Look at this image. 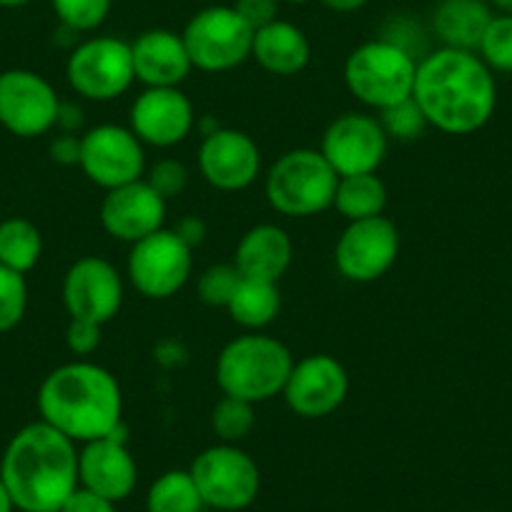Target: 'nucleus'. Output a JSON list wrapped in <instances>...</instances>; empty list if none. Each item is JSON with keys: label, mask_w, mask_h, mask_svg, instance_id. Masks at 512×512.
<instances>
[{"label": "nucleus", "mask_w": 512, "mask_h": 512, "mask_svg": "<svg viewBox=\"0 0 512 512\" xmlns=\"http://www.w3.org/2000/svg\"><path fill=\"white\" fill-rule=\"evenodd\" d=\"M412 98L430 128L447 136H470L495 113L497 83L477 53L440 46L417 63Z\"/></svg>", "instance_id": "f257e3e1"}, {"label": "nucleus", "mask_w": 512, "mask_h": 512, "mask_svg": "<svg viewBox=\"0 0 512 512\" xmlns=\"http://www.w3.org/2000/svg\"><path fill=\"white\" fill-rule=\"evenodd\" d=\"M38 415L76 445L123 430V392L118 379L91 359L61 364L38 387Z\"/></svg>", "instance_id": "f03ea898"}, {"label": "nucleus", "mask_w": 512, "mask_h": 512, "mask_svg": "<svg viewBox=\"0 0 512 512\" xmlns=\"http://www.w3.org/2000/svg\"><path fill=\"white\" fill-rule=\"evenodd\" d=\"M0 480L21 512H58L78 487V447L43 420L21 427L0 460Z\"/></svg>", "instance_id": "7ed1b4c3"}, {"label": "nucleus", "mask_w": 512, "mask_h": 512, "mask_svg": "<svg viewBox=\"0 0 512 512\" xmlns=\"http://www.w3.org/2000/svg\"><path fill=\"white\" fill-rule=\"evenodd\" d=\"M294 357L284 342L264 332L231 339L216 357V384L226 397L262 405L282 395Z\"/></svg>", "instance_id": "20e7f679"}, {"label": "nucleus", "mask_w": 512, "mask_h": 512, "mask_svg": "<svg viewBox=\"0 0 512 512\" xmlns=\"http://www.w3.org/2000/svg\"><path fill=\"white\" fill-rule=\"evenodd\" d=\"M417 58L410 48L392 38H374L354 48L344 61V86L374 111L412 98Z\"/></svg>", "instance_id": "39448f33"}, {"label": "nucleus", "mask_w": 512, "mask_h": 512, "mask_svg": "<svg viewBox=\"0 0 512 512\" xmlns=\"http://www.w3.org/2000/svg\"><path fill=\"white\" fill-rule=\"evenodd\" d=\"M339 176L319 149H292L279 156L264 179V196L277 214L304 219L332 209Z\"/></svg>", "instance_id": "423d86ee"}, {"label": "nucleus", "mask_w": 512, "mask_h": 512, "mask_svg": "<svg viewBox=\"0 0 512 512\" xmlns=\"http://www.w3.org/2000/svg\"><path fill=\"white\" fill-rule=\"evenodd\" d=\"M201 500L219 512L246 510L262 490V472L239 445L216 442L194 457L189 467Z\"/></svg>", "instance_id": "0eeeda50"}, {"label": "nucleus", "mask_w": 512, "mask_h": 512, "mask_svg": "<svg viewBox=\"0 0 512 512\" xmlns=\"http://www.w3.org/2000/svg\"><path fill=\"white\" fill-rule=\"evenodd\" d=\"M66 78L86 101H116L136 81L131 43L116 36H93L78 43L66 61Z\"/></svg>", "instance_id": "6e6552de"}, {"label": "nucleus", "mask_w": 512, "mask_h": 512, "mask_svg": "<svg viewBox=\"0 0 512 512\" xmlns=\"http://www.w3.org/2000/svg\"><path fill=\"white\" fill-rule=\"evenodd\" d=\"M181 38L191 66L206 73H226L249 61L254 31L234 6H209L186 23Z\"/></svg>", "instance_id": "1a4fd4ad"}, {"label": "nucleus", "mask_w": 512, "mask_h": 512, "mask_svg": "<svg viewBox=\"0 0 512 512\" xmlns=\"http://www.w3.org/2000/svg\"><path fill=\"white\" fill-rule=\"evenodd\" d=\"M191 272H194V249L166 226L131 244L128 251L126 277L131 287L146 299L174 297L186 287Z\"/></svg>", "instance_id": "9d476101"}, {"label": "nucleus", "mask_w": 512, "mask_h": 512, "mask_svg": "<svg viewBox=\"0 0 512 512\" xmlns=\"http://www.w3.org/2000/svg\"><path fill=\"white\" fill-rule=\"evenodd\" d=\"M78 166L103 191L118 189L146 176V146L128 126L98 123L81 136Z\"/></svg>", "instance_id": "9b49d317"}, {"label": "nucleus", "mask_w": 512, "mask_h": 512, "mask_svg": "<svg viewBox=\"0 0 512 512\" xmlns=\"http://www.w3.org/2000/svg\"><path fill=\"white\" fill-rule=\"evenodd\" d=\"M400 256V229L387 216L347 221L334 244V267L347 282L372 284L395 267Z\"/></svg>", "instance_id": "f8f14e48"}, {"label": "nucleus", "mask_w": 512, "mask_h": 512, "mask_svg": "<svg viewBox=\"0 0 512 512\" xmlns=\"http://www.w3.org/2000/svg\"><path fill=\"white\" fill-rule=\"evenodd\" d=\"M61 98L36 71L11 68L0 73V126L18 139H38L58 126Z\"/></svg>", "instance_id": "ddd939ff"}, {"label": "nucleus", "mask_w": 512, "mask_h": 512, "mask_svg": "<svg viewBox=\"0 0 512 512\" xmlns=\"http://www.w3.org/2000/svg\"><path fill=\"white\" fill-rule=\"evenodd\" d=\"M390 139L377 116L369 113H342L327 126L319 151L337 176L377 174L387 159Z\"/></svg>", "instance_id": "4468645a"}, {"label": "nucleus", "mask_w": 512, "mask_h": 512, "mask_svg": "<svg viewBox=\"0 0 512 512\" xmlns=\"http://www.w3.org/2000/svg\"><path fill=\"white\" fill-rule=\"evenodd\" d=\"M349 395V374L332 354H307L294 359L282 397L289 410L304 420L334 415Z\"/></svg>", "instance_id": "2eb2a0df"}, {"label": "nucleus", "mask_w": 512, "mask_h": 512, "mask_svg": "<svg viewBox=\"0 0 512 512\" xmlns=\"http://www.w3.org/2000/svg\"><path fill=\"white\" fill-rule=\"evenodd\" d=\"M63 307L71 319L108 324L123 307V277L103 256H81L63 277Z\"/></svg>", "instance_id": "dca6fc26"}, {"label": "nucleus", "mask_w": 512, "mask_h": 512, "mask_svg": "<svg viewBox=\"0 0 512 512\" xmlns=\"http://www.w3.org/2000/svg\"><path fill=\"white\" fill-rule=\"evenodd\" d=\"M196 126L194 103L179 86L144 88L131 103L128 128L144 146L171 149L189 139Z\"/></svg>", "instance_id": "f3484780"}, {"label": "nucleus", "mask_w": 512, "mask_h": 512, "mask_svg": "<svg viewBox=\"0 0 512 512\" xmlns=\"http://www.w3.org/2000/svg\"><path fill=\"white\" fill-rule=\"evenodd\" d=\"M199 171L219 191H244L262 174V151L244 131L214 128L199 146Z\"/></svg>", "instance_id": "a211bd4d"}, {"label": "nucleus", "mask_w": 512, "mask_h": 512, "mask_svg": "<svg viewBox=\"0 0 512 512\" xmlns=\"http://www.w3.org/2000/svg\"><path fill=\"white\" fill-rule=\"evenodd\" d=\"M169 201L146 179L106 191L101 201V226L111 239L136 244L164 229Z\"/></svg>", "instance_id": "6ab92c4d"}, {"label": "nucleus", "mask_w": 512, "mask_h": 512, "mask_svg": "<svg viewBox=\"0 0 512 512\" xmlns=\"http://www.w3.org/2000/svg\"><path fill=\"white\" fill-rule=\"evenodd\" d=\"M101 437L78 450V485L98 492L111 502L126 500L139 482V465L121 437Z\"/></svg>", "instance_id": "aec40b11"}, {"label": "nucleus", "mask_w": 512, "mask_h": 512, "mask_svg": "<svg viewBox=\"0 0 512 512\" xmlns=\"http://www.w3.org/2000/svg\"><path fill=\"white\" fill-rule=\"evenodd\" d=\"M136 81L146 88H174L194 71L181 33L151 28L131 41Z\"/></svg>", "instance_id": "412c9836"}, {"label": "nucleus", "mask_w": 512, "mask_h": 512, "mask_svg": "<svg viewBox=\"0 0 512 512\" xmlns=\"http://www.w3.org/2000/svg\"><path fill=\"white\" fill-rule=\"evenodd\" d=\"M294 259L292 236L277 224H256L239 239L234 251V267L244 279L274 282L289 272Z\"/></svg>", "instance_id": "4be33fe9"}, {"label": "nucleus", "mask_w": 512, "mask_h": 512, "mask_svg": "<svg viewBox=\"0 0 512 512\" xmlns=\"http://www.w3.org/2000/svg\"><path fill=\"white\" fill-rule=\"evenodd\" d=\"M251 58L272 76H297L312 61V43L307 33L294 23L277 18L269 26L259 28L251 43Z\"/></svg>", "instance_id": "5701e85b"}, {"label": "nucleus", "mask_w": 512, "mask_h": 512, "mask_svg": "<svg viewBox=\"0 0 512 512\" xmlns=\"http://www.w3.org/2000/svg\"><path fill=\"white\" fill-rule=\"evenodd\" d=\"M492 16L487 0H440L432 11V33L442 48L477 53Z\"/></svg>", "instance_id": "b1692460"}, {"label": "nucleus", "mask_w": 512, "mask_h": 512, "mask_svg": "<svg viewBox=\"0 0 512 512\" xmlns=\"http://www.w3.org/2000/svg\"><path fill=\"white\" fill-rule=\"evenodd\" d=\"M226 312L239 327L249 329V332H262L282 312L279 284L241 277L239 287L234 289L229 304H226Z\"/></svg>", "instance_id": "393cba45"}, {"label": "nucleus", "mask_w": 512, "mask_h": 512, "mask_svg": "<svg viewBox=\"0 0 512 512\" xmlns=\"http://www.w3.org/2000/svg\"><path fill=\"white\" fill-rule=\"evenodd\" d=\"M332 209H337L347 221L382 216L387 209V186L377 174L339 176Z\"/></svg>", "instance_id": "a878e982"}, {"label": "nucleus", "mask_w": 512, "mask_h": 512, "mask_svg": "<svg viewBox=\"0 0 512 512\" xmlns=\"http://www.w3.org/2000/svg\"><path fill=\"white\" fill-rule=\"evenodd\" d=\"M43 254L41 229L26 216L0 221V264L18 274H28Z\"/></svg>", "instance_id": "bb28decb"}, {"label": "nucleus", "mask_w": 512, "mask_h": 512, "mask_svg": "<svg viewBox=\"0 0 512 512\" xmlns=\"http://www.w3.org/2000/svg\"><path fill=\"white\" fill-rule=\"evenodd\" d=\"M206 505L189 470H169L151 482L146 512H204Z\"/></svg>", "instance_id": "cd10ccee"}, {"label": "nucleus", "mask_w": 512, "mask_h": 512, "mask_svg": "<svg viewBox=\"0 0 512 512\" xmlns=\"http://www.w3.org/2000/svg\"><path fill=\"white\" fill-rule=\"evenodd\" d=\"M254 407L251 402L236 400V397H221L211 410V430L219 437V442L239 445L241 440H246L256 427Z\"/></svg>", "instance_id": "c85d7f7f"}, {"label": "nucleus", "mask_w": 512, "mask_h": 512, "mask_svg": "<svg viewBox=\"0 0 512 512\" xmlns=\"http://www.w3.org/2000/svg\"><path fill=\"white\" fill-rule=\"evenodd\" d=\"M58 21L76 33H91L111 16L113 0H51Z\"/></svg>", "instance_id": "c756f323"}, {"label": "nucleus", "mask_w": 512, "mask_h": 512, "mask_svg": "<svg viewBox=\"0 0 512 512\" xmlns=\"http://www.w3.org/2000/svg\"><path fill=\"white\" fill-rule=\"evenodd\" d=\"M477 56L487 63L492 73H512V16L495 13L482 36Z\"/></svg>", "instance_id": "7c9ffc66"}, {"label": "nucleus", "mask_w": 512, "mask_h": 512, "mask_svg": "<svg viewBox=\"0 0 512 512\" xmlns=\"http://www.w3.org/2000/svg\"><path fill=\"white\" fill-rule=\"evenodd\" d=\"M377 118L382 123L387 139L402 141V144L417 141L430 128L427 126V118L422 116L420 106L415 103V98H407V101L384 108V111H379Z\"/></svg>", "instance_id": "2f4dec72"}, {"label": "nucleus", "mask_w": 512, "mask_h": 512, "mask_svg": "<svg viewBox=\"0 0 512 512\" xmlns=\"http://www.w3.org/2000/svg\"><path fill=\"white\" fill-rule=\"evenodd\" d=\"M28 309L26 274L0 264V334L11 332L23 322Z\"/></svg>", "instance_id": "473e14b6"}, {"label": "nucleus", "mask_w": 512, "mask_h": 512, "mask_svg": "<svg viewBox=\"0 0 512 512\" xmlns=\"http://www.w3.org/2000/svg\"><path fill=\"white\" fill-rule=\"evenodd\" d=\"M241 274L239 269L231 264H214V267L204 269L199 274V282H196V292H199V299L209 307H221L226 309L231 294L239 287Z\"/></svg>", "instance_id": "72a5a7b5"}, {"label": "nucleus", "mask_w": 512, "mask_h": 512, "mask_svg": "<svg viewBox=\"0 0 512 512\" xmlns=\"http://www.w3.org/2000/svg\"><path fill=\"white\" fill-rule=\"evenodd\" d=\"M144 179L169 201L184 194V189L189 186V169L176 159H161L151 169H146Z\"/></svg>", "instance_id": "f704fd0d"}, {"label": "nucleus", "mask_w": 512, "mask_h": 512, "mask_svg": "<svg viewBox=\"0 0 512 512\" xmlns=\"http://www.w3.org/2000/svg\"><path fill=\"white\" fill-rule=\"evenodd\" d=\"M66 347L78 359H86L101 347V324L86 322V319H71L66 329Z\"/></svg>", "instance_id": "c9c22d12"}, {"label": "nucleus", "mask_w": 512, "mask_h": 512, "mask_svg": "<svg viewBox=\"0 0 512 512\" xmlns=\"http://www.w3.org/2000/svg\"><path fill=\"white\" fill-rule=\"evenodd\" d=\"M279 0H236L234 11L249 23L251 31H259V28L269 26L279 18Z\"/></svg>", "instance_id": "e433bc0d"}, {"label": "nucleus", "mask_w": 512, "mask_h": 512, "mask_svg": "<svg viewBox=\"0 0 512 512\" xmlns=\"http://www.w3.org/2000/svg\"><path fill=\"white\" fill-rule=\"evenodd\" d=\"M58 512H116V502L78 485Z\"/></svg>", "instance_id": "4c0bfd02"}, {"label": "nucleus", "mask_w": 512, "mask_h": 512, "mask_svg": "<svg viewBox=\"0 0 512 512\" xmlns=\"http://www.w3.org/2000/svg\"><path fill=\"white\" fill-rule=\"evenodd\" d=\"M51 159L61 166H78L81 159V136L61 134L51 141Z\"/></svg>", "instance_id": "58836bf2"}, {"label": "nucleus", "mask_w": 512, "mask_h": 512, "mask_svg": "<svg viewBox=\"0 0 512 512\" xmlns=\"http://www.w3.org/2000/svg\"><path fill=\"white\" fill-rule=\"evenodd\" d=\"M174 231L191 246V249H194V246H199L201 241H204L206 224L201 219H196V216H189V219H181Z\"/></svg>", "instance_id": "ea45409f"}, {"label": "nucleus", "mask_w": 512, "mask_h": 512, "mask_svg": "<svg viewBox=\"0 0 512 512\" xmlns=\"http://www.w3.org/2000/svg\"><path fill=\"white\" fill-rule=\"evenodd\" d=\"M319 3L334 13H357L367 6L369 0H319Z\"/></svg>", "instance_id": "a19ab883"}, {"label": "nucleus", "mask_w": 512, "mask_h": 512, "mask_svg": "<svg viewBox=\"0 0 512 512\" xmlns=\"http://www.w3.org/2000/svg\"><path fill=\"white\" fill-rule=\"evenodd\" d=\"M490 3V8L495 13H500V16H512V0H487Z\"/></svg>", "instance_id": "79ce46f5"}, {"label": "nucleus", "mask_w": 512, "mask_h": 512, "mask_svg": "<svg viewBox=\"0 0 512 512\" xmlns=\"http://www.w3.org/2000/svg\"><path fill=\"white\" fill-rule=\"evenodd\" d=\"M16 507H13V500L11 495H8L6 485H3V480H0V512H13Z\"/></svg>", "instance_id": "37998d69"}, {"label": "nucleus", "mask_w": 512, "mask_h": 512, "mask_svg": "<svg viewBox=\"0 0 512 512\" xmlns=\"http://www.w3.org/2000/svg\"><path fill=\"white\" fill-rule=\"evenodd\" d=\"M31 0H0V8H21L28 6Z\"/></svg>", "instance_id": "c03bdc74"}, {"label": "nucleus", "mask_w": 512, "mask_h": 512, "mask_svg": "<svg viewBox=\"0 0 512 512\" xmlns=\"http://www.w3.org/2000/svg\"><path fill=\"white\" fill-rule=\"evenodd\" d=\"M279 3H294V6H299V3H307V0H279Z\"/></svg>", "instance_id": "a18cd8bd"}, {"label": "nucleus", "mask_w": 512, "mask_h": 512, "mask_svg": "<svg viewBox=\"0 0 512 512\" xmlns=\"http://www.w3.org/2000/svg\"><path fill=\"white\" fill-rule=\"evenodd\" d=\"M482 512H492V510H482Z\"/></svg>", "instance_id": "49530a36"}]
</instances>
